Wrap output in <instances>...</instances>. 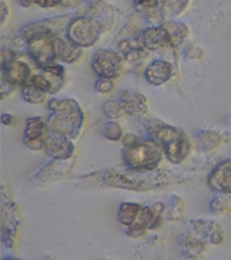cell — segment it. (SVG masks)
<instances>
[{
  "mask_svg": "<svg viewBox=\"0 0 231 260\" xmlns=\"http://www.w3.org/2000/svg\"><path fill=\"white\" fill-rule=\"evenodd\" d=\"M74 161L71 159L53 158L45 164L31 178L32 184L41 187L55 182L66 176L73 168Z\"/></svg>",
  "mask_w": 231,
  "mask_h": 260,
  "instance_id": "cell-9",
  "label": "cell"
},
{
  "mask_svg": "<svg viewBox=\"0 0 231 260\" xmlns=\"http://www.w3.org/2000/svg\"><path fill=\"white\" fill-rule=\"evenodd\" d=\"M141 210V206L137 203H122L117 213L118 222L124 225H130L133 223Z\"/></svg>",
  "mask_w": 231,
  "mask_h": 260,
  "instance_id": "cell-23",
  "label": "cell"
},
{
  "mask_svg": "<svg viewBox=\"0 0 231 260\" xmlns=\"http://www.w3.org/2000/svg\"><path fill=\"white\" fill-rule=\"evenodd\" d=\"M92 67L100 78L115 79L121 75L123 58L113 50L99 49L93 56Z\"/></svg>",
  "mask_w": 231,
  "mask_h": 260,
  "instance_id": "cell-8",
  "label": "cell"
},
{
  "mask_svg": "<svg viewBox=\"0 0 231 260\" xmlns=\"http://www.w3.org/2000/svg\"><path fill=\"white\" fill-rule=\"evenodd\" d=\"M179 244L184 255L188 258H196L207 250V242L204 238H196L192 235H182Z\"/></svg>",
  "mask_w": 231,
  "mask_h": 260,
  "instance_id": "cell-21",
  "label": "cell"
},
{
  "mask_svg": "<svg viewBox=\"0 0 231 260\" xmlns=\"http://www.w3.org/2000/svg\"><path fill=\"white\" fill-rule=\"evenodd\" d=\"M1 122L5 126H10V125L13 124L14 118L11 115H9V114H3L2 117H1Z\"/></svg>",
  "mask_w": 231,
  "mask_h": 260,
  "instance_id": "cell-34",
  "label": "cell"
},
{
  "mask_svg": "<svg viewBox=\"0 0 231 260\" xmlns=\"http://www.w3.org/2000/svg\"><path fill=\"white\" fill-rule=\"evenodd\" d=\"M56 57L66 63H75L81 57L82 50L69 38L56 37L53 39Z\"/></svg>",
  "mask_w": 231,
  "mask_h": 260,
  "instance_id": "cell-18",
  "label": "cell"
},
{
  "mask_svg": "<svg viewBox=\"0 0 231 260\" xmlns=\"http://www.w3.org/2000/svg\"><path fill=\"white\" fill-rule=\"evenodd\" d=\"M45 149L53 158L71 159L75 152V146L69 137L48 129Z\"/></svg>",
  "mask_w": 231,
  "mask_h": 260,
  "instance_id": "cell-13",
  "label": "cell"
},
{
  "mask_svg": "<svg viewBox=\"0 0 231 260\" xmlns=\"http://www.w3.org/2000/svg\"><path fill=\"white\" fill-rule=\"evenodd\" d=\"M43 75H45L52 83L51 94L58 92L62 88L65 78V70L63 67L54 64L43 70Z\"/></svg>",
  "mask_w": 231,
  "mask_h": 260,
  "instance_id": "cell-25",
  "label": "cell"
},
{
  "mask_svg": "<svg viewBox=\"0 0 231 260\" xmlns=\"http://www.w3.org/2000/svg\"><path fill=\"white\" fill-rule=\"evenodd\" d=\"M102 135L107 140L111 142H116L122 138V129L118 123L109 120L103 125Z\"/></svg>",
  "mask_w": 231,
  "mask_h": 260,
  "instance_id": "cell-28",
  "label": "cell"
},
{
  "mask_svg": "<svg viewBox=\"0 0 231 260\" xmlns=\"http://www.w3.org/2000/svg\"><path fill=\"white\" fill-rule=\"evenodd\" d=\"M139 41L148 51H159L172 46L171 37L164 26H154L145 29L140 34Z\"/></svg>",
  "mask_w": 231,
  "mask_h": 260,
  "instance_id": "cell-14",
  "label": "cell"
},
{
  "mask_svg": "<svg viewBox=\"0 0 231 260\" xmlns=\"http://www.w3.org/2000/svg\"><path fill=\"white\" fill-rule=\"evenodd\" d=\"M9 14V10H8V7L6 4H4V2H1V23L3 24L4 23V19L5 17L7 18Z\"/></svg>",
  "mask_w": 231,
  "mask_h": 260,
  "instance_id": "cell-35",
  "label": "cell"
},
{
  "mask_svg": "<svg viewBox=\"0 0 231 260\" xmlns=\"http://www.w3.org/2000/svg\"><path fill=\"white\" fill-rule=\"evenodd\" d=\"M163 152V149L154 141L138 139L134 144L124 147L122 157L130 169L155 170L162 161Z\"/></svg>",
  "mask_w": 231,
  "mask_h": 260,
  "instance_id": "cell-4",
  "label": "cell"
},
{
  "mask_svg": "<svg viewBox=\"0 0 231 260\" xmlns=\"http://www.w3.org/2000/svg\"><path fill=\"white\" fill-rule=\"evenodd\" d=\"M144 127L151 140L163 149L169 161L178 165L189 156L192 145L183 131L159 120L149 119L144 123Z\"/></svg>",
  "mask_w": 231,
  "mask_h": 260,
  "instance_id": "cell-1",
  "label": "cell"
},
{
  "mask_svg": "<svg viewBox=\"0 0 231 260\" xmlns=\"http://www.w3.org/2000/svg\"><path fill=\"white\" fill-rule=\"evenodd\" d=\"M118 102L123 111L137 119H143L149 112L146 96L134 89L121 90L118 96Z\"/></svg>",
  "mask_w": 231,
  "mask_h": 260,
  "instance_id": "cell-11",
  "label": "cell"
},
{
  "mask_svg": "<svg viewBox=\"0 0 231 260\" xmlns=\"http://www.w3.org/2000/svg\"><path fill=\"white\" fill-rule=\"evenodd\" d=\"M184 214V202L181 198L173 196L170 204V209L168 213V220L169 221H178L182 218Z\"/></svg>",
  "mask_w": 231,
  "mask_h": 260,
  "instance_id": "cell-29",
  "label": "cell"
},
{
  "mask_svg": "<svg viewBox=\"0 0 231 260\" xmlns=\"http://www.w3.org/2000/svg\"><path fill=\"white\" fill-rule=\"evenodd\" d=\"M47 92L40 89L30 81H27L22 87V96L29 104H41L46 100Z\"/></svg>",
  "mask_w": 231,
  "mask_h": 260,
  "instance_id": "cell-26",
  "label": "cell"
},
{
  "mask_svg": "<svg viewBox=\"0 0 231 260\" xmlns=\"http://www.w3.org/2000/svg\"><path fill=\"white\" fill-rule=\"evenodd\" d=\"M190 0H158V9L165 18H174L182 14Z\"/></svg>",
  "mask_w": 231,
  "mask_h": 260,
  "instance_id": "cell-22",
  "label": "cell"
},
{
  "mask_svg": "<svg viewBox=\"0 0 231 260\" xmlns=\"http://www.w3.org/2000/svg\"><path fill=\"white\" fill-rule=\"evenodd\" d=\"M145 78L153 85L159 86L167 83L174 76L173 64L167 60H154L145 71Z\"/></svg>",
  "mask_w": 231,
  "mask_h": 260,
  "instance_id": "cell-17",
  "label": "cell"
},
{
  "mask_svg": "<svg viewBox=\"0 0 231 260\" xmlns=\"http://www.w3.org/2000/svg\"><path fill=\"white\" fill-rule=\"evenodd\" d=\"M19 210L7 188L1 190V241L7 248H13L19 234Z\"/></svg>",
  "mask_w": 231,
  "mask_h": 260,
  "instance_id": "cell-5",
  "label": "cell"
},
{
  "mask_svg": "<svg viewBox=\"0 0 231 260\" xmlns=\"http://www.w3.org/2000/svg\"><path fill=\"white\" fill-rule=\"evenodd\" d=\"M103 111L105 113V115L110 119V120H115L117 118L121 117L123 109L120 106L118 101H107L104 105H103Z\"/></svg>",
  "mask_w": 231,
  "mask_h": 260,
  "instance_id": "cell-30",
  "label": "cell"
},
{
  "mask_svg": "<svg viewBox=\"0 0 231 260\" xmlns=\"http://www.w3.org/2000/svg\"><path fill=\"white\" fill-rule=\"evenodd\" d=\"M31 70L25 62L12 60L7 63H2V76L1 80H4L12 86L25 84L30 78Z\"/></svg>",
  "mask_w": 231,
  "mask_h": 260,
  "instance_id": "cell-16",
  "label": "cell"
},
{
  "mask_svg": "<svg viewBox=\"0 0 231 260\" xmlns=\"http://www.w3.org/2000/svg\"><path fill=\"white\" fill-rule=\"evenodd\" d=\"M163 173H154L153 170L119 171L114 168L102 172L101 180L106 185L118 189L136 192H147L166 185V178Z\"/></svg>",
  "mask_w": 231,
  "mask_h": 260,
  "instance_id": "cell-3",
  "label": "cell"
},
{
  "mask_svg": "<svg viewBox=\"0 0 231 260\" xmlns=\"http://www.w3.org/2000/svg\"><path fill=\"white\" fill-rule=\"evenodd\" d=\"M164 27L166 28L171 37L173 47L182 44L186 40V38L189 36V28L184 23L170 22L165 24Z\"/></svg>",
  "mask_w": 231,
  "mask_h": 260,
  "instance_id": "cell-24",
  "label": "cell"
},
{
  "mask_svg": "<svg viewBox=\"0 0 231 260\" xmlns=\"http://www.w3.org/2000/svg\"><path fill=\"white\" fill-rule=\"evenodd\" d=\"M113 87H114V83L112 79L100 78L96 83V90L102 94L110 92L113 89Z\"/></svg>",
  "mask_w": 231,
  "mask_h": 260,
  "instance_id": "cell-31",
  "label": "cell"
},
{
  "mask_svg": "<svg viewBox=\"0 0 231 260\" xmlns=\"http://www.w3.org/2000/svg\"><path fill=\"white\" fill-rule=\"evenodd\" d=\"M47 121L42 117H31L27 119L26 128L23 135L24 145L31 150L40 151L46 148Z\"/></svg>",
  "mask_w": 231,
  "mask_h": 260,
  "instance_id": "cell-10",
  "label": "cell"
},
{
  "mask_svg": "<svg viewBox=\"0 0 231 260\" xmlns=\"http://www.w3.org/2000/svg\"><path fill=\"white\" fill-rule=\"evenodd\" d=\"M72 18L70 15H61L34 21L21 28L20 35L28 43L38 40H53L62 32L68 30Z\"/></svg>",
  "mask_w": 231,
  "mask_h": 260,
  "instance_id": "cell-6",
  "label": "cell"
},
{
  "mask_svg": "<svg viewBox=\"0 0 231 260\" xmlns=\"http://www.w3.org/2000/svg\"><path fill=\"white\" fill-rule=\"evenodd\" d=\"M50 116L47 120L49 130L56 131L74 140L78 137L84 122V115L76 100L53 98L48 102Z\"/></svg>",
  "mask_w": 231,
  "mask_h": 260,
  "instance_id": "cell-2",
  "label": "cell"
},
{
  "mask_svg": "<svg viewBox=\"0 0 231 260\" xmlns=\"http://www.w3.org/2000/svg\"><path fill=\"white\" fill-rule=\"evenodd\" d=\"M68 38L80 48H90L97 44L104 29L95 19L79 16L72 19L68 27Z\"/></svg>",
  "mask_w": 231,
  "mask_h": 260,
  "instance_id": "cell-7",
  "label": "cell"
},
{
  "mask_svg": "<svg viewBox=\"0 0 231 260\" xmlns=\"http://www.w3.org/2000/svg\"><path fill=\"white\" fill-rule=\"evenodd\" d=\"M221 142L219 135L213 132H205L198 137V143L205 150L215 149Z\"/></svg>",
  "mask_w": 231,
  "mask_h": 260,
  "instance_id": "cell-27",
  "label": "cell"
},
{
  "mask_svg": "<svg viewBox=\"0 0 231 260\" xmlns=\"http://www.w3.org/2000/svg\"><path fill=\"white\" fill-rule=\"evenodd\" d=\"M228 205L226 204V202L224 200H222V198H215L212 202V207H211V211L213 214L216 215H221L223 213L226 212Z\"/></svg>",
  "mask_w": 231,
  "mask_h": 260,
  "instance_id": "cell-32",
  "label": "cell"
},
{
  "mask_svg": "<svg viewBox=\"0 0 231 260\" xmlns=\"http://www.w3.org/2000/svg\"><path fill=\"white\" fill-rule=\"evenodd\" d=\"M88 16L99 23L104 29V32L108 31L113 26L114 10L105 0H96L92 2L89 6Z\"/></svg>",
  "mask_w": 231,
  "mask_h": 260,
  "instance_id": "cell-19",
  "label": "cell"
},
{
  "mask_svg": "<svg viewBox=\"0 0 231 260\" xmlns=\"http://www.w3.org/2000/svg\"><path fill=\"white\" fill-rule=\"evenodd\" d=\"M209 184L213 190L231 194V160L218 165L209 178Z\"/></svg>",
  "mask_w": 231,
  "mask_h": 260,
  "instance_id": "cell-20",
  "label": "cell"
},
{
  "mask_svg": "<svg viewBox=\"0 0 231 260\" xmlns=\"http://www.w3.org/2000/svg\"><path fill=\"white\" fill-rule=\"evenodd\" d=\"M29 54L36 64L42 70L56 64V54L53 45V40H38L30 42Z\"/></svg>",
  "mask_w": 231,
  "mask_h": 260,
  "instance_id": "cell-15",
  "label": "cell"
},
{
  "mask_svg": "<svg viewBox=\"0 0 231 260\" xmlns=\"http://www.w3.org/2000/svg\"><path fill=\"white\" fill-rule=\"evenodd\" d=\"M137 6L158 7V0H137Z\"/></svg>",
  "mask_w": 231,
  "mask_h": 260,
  "instance_id": "cell-33",
  "label": "cell"
},
{
  "mask_svg": "<svg viewBox=\"0 0 231 260\" xmlns=\"http://www.w3.org/2000/svg\"><path fill=\"white\" fill-rule=\"evenodd\" d=\"M165 210V205L161 202H157L151 207H143L139 211L134 222L128 225L127 236L132 239H139L153 223L155 218L159 215H162Z\"/></svg>",
  "mask_w": 231,
  "mask_h": 260,
  "instance_id": "cell-12",
  "label": "cell"
}]
</instances>
